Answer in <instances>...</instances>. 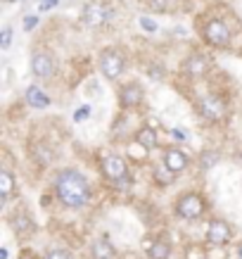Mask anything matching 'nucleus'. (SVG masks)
Wrapping results in <instances>:
<instances>
[{"label":"nucleus","mask_w":242,"mask_h":259,"mask_svg":"<svg viewBox=\"0 0 242 259\" xmlns=\"http://www.w3.org/2000/svg\"><path fill=\"white\" fill-rule=\"evenodd\" d=\"M10 43H12V26H5V29H3V38H0V48L8 50Z\"/></svg>","instance_id":"obj_21"},{"label":"nucleus","mask_w":242,"mask_h":259,"mask_svg":"<svg viewBox=\"0 0 242 259\" xmlns=\"http://www.w3.org/2000/svg\"><path fill=\"white\" fill-rule=\"evenodd\" d=\"M207 69H209V60H207V57L204 55H190L185 60V64H183V71H185L187 76H204V74H207Z\"/></svg>","instance_id":"obj_15"},{"label":"nucleus","mask_w":242,"mask_h":259,"mask_svg":"<svg viewBox=\"0 0 242 259\" xmlns=\"http://www.w3.org/2000/svg\"><path fill=\"white\" fill-rule=\"evenodd\" d=\"M126 69V57L121 50H117V48H107L105 53L100 55V71L105 74V79H119L121 74H124Z\"/></svg>","instance_id":"obj_7"},{"label":"nucleus","mask_w":242,"mask_h":259,"mask_svg":"<svg viewBox=\"0 0 242 259\" xmlns=\"http://www.w3.org/2000/svg\"><path fill=\"white\" fill-rule=\"evenodd\" d=\"M31 74L38 81H47L55 74V60L47 50H33L31 55Z\"/></svg>","instance_id":"obj_10"},{"label":"nucleus","mask_w":242,"mask_h":259,"mask_svg":"<svg viewBox=\"0 0 242 259\" xmlns=\"http://www.w3.org/2000/svg\"><path fill=\"white\" fill-rule=\"evenodd\" d=\"M207 212V202L202 200L200 193H183L176 200V214L185 221H197Z\"/></svg>","instance_id":"obj_3"},{"label":"nucleus","mask_w":242,"mask_h":259,"mask_svg":"<svg viewBox=\"0 0 242 259\" xmlns=\"http://www.w3.org/2000/svg\"><path fill=\"white\" fill-rule=\"evenodd\" d=\"M60 5V0H38V10L40 12H45V10H53Z\"/></svg>","instance_id":"obj_25"},{"label":"nucleus","mask_w":242,"mask_h":259,"mask_svg":"<svg viewBox=\"0 0 242 259\" xmlns=\"http://www.w3.org/2000/svg\"><path fill=\"white\" fill-rule=\"evenodd\" d=\"M197 112H200V117L207 119V121H221V119L226 117V102L221 100L219 95H204L200 98L197 102Z\"/></svg>","instance_id":"obj_8"},{"label":"nucleus","mask_w":242,"mask_h":259,"mask_svg":"<svg viewBox=\"0 0 242 259\" xmlns=\"http://www.w3.org/2000/svg\"><path fill=\"white\" fill-rule=\"evenodd\" d=\"M135 143H138L142 150H155L157 148V134L150 128V126H142L140 131L135 134Z\"/></svg>","instance_id":"obj_18"},{"label":"nucleus","mask_w":242,"mask_h":259,"mask_svg":"<svg viewBox=\"0 0 242 259\" xmlns=\"http://www.w3.org/2000/svg\"><path fill=\"white\" fill-rule=\"evenodd\" d=\"M152 176H155V181L159 183V186H169V183H173V179H176V174H173L171 169H166L164 164L155 166V171H152Z\"/></svg>","instance_id":"obj_19"},{"label":"nucleus","mask_w":242,"mask_h":259,"mask_svg":"<svg viewBox=\"0 0 242 259\" xmlns=\"http://www.w3.org/2000/svg\"><path fill=\"white\" fill-rule=\"evenodd\" d=\"M142 98H145V91L135 81L124 83V86L119 88V105H121V110H135V107H140Z\"/></svg>","instance_id":"obj_11"},{"label":"nucleus","mask_w":242,"mask_h":259,"mask_svg":"<svg viewBox=\"0 0 242 259\" xmlns=\"http://www.w3.org/2000/svg\"><path fill=\"white\" fill-rule=\"evenodd\" d=\"M88 114H90V107H78L76 112H74V121H83V119H88Z\"/></svg>","instance_id":"obj_24"},{"label":"nucleus","mask_w":242,"mask_h":259,"mask_svg":"<svg viewBox=\"0 0 242 259\" xmlns=\"http://www.w3.org/2000/svg\"><path fill=\"white\" fill-rule=\"evenodd\" d=\"M140 24H142V29H145V31H157V24H155V22H150L148 17H142Z\"/></svg>","instance_id":"obj_27"},{"label":"nucleus","mask_w":242,"mask_h":259,"mask_svg":"<svg viewBox=\"0 0 242 259\" xmlns=\"http://www.w3.org/2000/svg\"><path fill=\"white\" fill-rule=\"evenodd\" d=\"M8 226L19 240L31 238L33 233H36V221H33V217L26 212L24 207H17V209H12V212L8 214Z\"/></svg>","instance_id":"obj_5"},{"label":"nucleus","mask_w":242,"mask_h":259,"mask_svg":"<svg viewBox=\"0 0 242 259\" xmlns=\"http://www.w3.org/2000/svg\"><path fill=\"white\" fill-rule=\"evenodd\" d=\"M148 3V8H152L155 12H164L169 8V0H145Z\"/></svg>","instance_id":"obj_22"},{"label":"nucleus","mask_w":242,"mask_h":259,"mask_svg":"<svg viewBox=\"0 0 242 259\" xmlns=\"http://www.w3.org/2000/svg\"><path fill=\"white\" fill-rule=\"evenodd\" d=\"M43 259H74V257H71L69 250H64V247H57L55 245V247H50V250L45 252V257Z\"/></svg>","instance_id":"obj_20"},{"label":"nucleus","mask_w":242,"mask_h":259,"mask_svg":"<svg viewBox=\"0 0 242 259\" xmlns=\"http://www.w3.org/2000/svg\"><path fill=\"white\" fill-rule=\"evenodd\" d=\"M24 95H26V102H29L31 107H36V110H45L47 105H50V98H47V95L43 93V88H38V86H29Z\"/></svg>","instance_id":"obj_16"},{"label":"nucleus","mask_w":242,"mask_h":259,"mask_svg":"<svg viewBox=\"0 0 242 259\" xmlns=\"http://www.w3.org/2000/svg\"><path fill=\"white\" fill-rule=\"evenodd\" d=\"M145 254L148 259H171V243L164 238H152L145 245Z\"/></svg>","instance_id":"obj_13"},{"label":"nucleus","mask_w":242,"mask_h":259,"mask_svg":"<svg viewBox=\"0 0 242 259\" xmlns=\"http://www.w3.org/2000/svg\"><path fill=\"white\" fill-rule=\"evenodd\" d=\"M53 193L57 202L67 209H81L90 202V183L78 169H62L53 181Z\"/></svg>","instance_id":"obj_1"},{"label":"nucleus","mask_w":242,"mask_h":259,"mask_svg":"<svg viewBox=\"0 0 242 259\" xmlns=\"http://www.w3.org/2000/svg\"><path fill=\"white\" fill-rule=\"evenodd\" d=\"M36 24H38V17L29 15V17H26V19H24V29H26V31H31L33 26H36Z\"/></svg>","instance_id":"obj_26"},{"label":"nucleus","mask_w":242,"mask_h":259,"mask_svg":"<svg viewBox=\"0 0 242 259\" xmlns=\"http://www.w3.org/2000/svg\"><path fill=\"white\" fill-rule=\"evenodd\" d=\"M19 259H38L36 254H33L31 250H22V254H19Z\"/></svg>","instance_id":"obj_28"},{"label":"nucleus","mask_w":242,"mask_h":259,"mask_svg":"<svg viewBox=\"0 0 242 259\" xmlns=\"http://www.w3.org/2000/svg\"><path fill=\"white\" fill-rule=\"evenodd\" d=\"M237 259H242V245L237 247Z\"/></svg>","instance_id":"obj_30"},{"label":"nucleus","mask_w":242,"mask_h":259,"mask_svg":"<svg viewBox=\"0 0 242 259\" xmlns=\"http://www.w3.org/2000/svg\"><path fill=\"white\" fill-rule=\"evenodd\" d=\"M202 38L211 48H228L230 46V29L221 19H209L202 29Z\"/></svg>","instance_id":"obj_6"},{"label":"nucleus","mask_w":242,"mask_h":259,"mask_svg":"<svg viewBox=\"0 0 242 259\" xmlns=\"http://www.w3.org/2000/svg\"><path fill=\"white\" fill-rule=\"evenodd\" d=\"M112 17H114V10L110 5L100 3V0H93V3L83 5V10H81V22L86 26H90V29L105 26L107 22H112Z\"/></svg>","instance_id":"obj_4"},{"label":"nucleus","mask_w":242,"mask_h":259,"mask_svg":"<svg viewBox=\"0 0 242 259\" xmlns=\"http://www.w3.org/2000/svg\"><path fill=\"white\" fill-rule=\"evenodd\" d=\"M187 155L183 152V150H178V148H169V150H164V157H162V164L166 166V169H171L176 176L178 174H183L187 169Z\"/></svg>","instance_id":"obj_12"},{"label":"nucleus","mask_w":242,"mask_h":259,"mask_svg":"<svg viewBox=\"0 0 242 259\" xmlns=\"http://www.w3.org/2000/svg\"><path fill=\"white\" fill-rule=\"evenodd\" d=\"M216 159H219V155H216V152H211V155H209V152H204V155H202V164H200V166H202V169H209Z\"/></svg>","instance_id":"obj_23"},{"label":"nucleus","mask_w":242,"mask_h":259,"mask_svg":"<svg viewBox=\"0 0 242 259\" xmlns=\"http://www.w3.org/2000/svg\"><path fill=\"white\" fill-rule=\"evenodd\" d=\"M117 247L107 238H98L90 243V259H117Z\"/></svg>","instance_id":"obj_14"},{"label":"nucleus","mask_w":242,"mask_h":259,"mask_svg":"<svg viewBox=\"0 0 242 259\" xmlns=\"http://www.w3.org/2000/svg\"><path fill=\"white\" fill-rule=\"evenodd\" d=\"M102 174H105L119 190L131 188L133 176H131V171H128V164H126L124 157H119V155H107V157L102 159Z\"/></svg>","instance_id":"obj_2"},{"label":"nucleus","mask_w":242,"mask_h":259,"mask_svg":"<svg viewBox=\"0 0 242 259\" xmlns=\"http://www.w3.org/2000/svg\"><path fill=\"white\" fill-rule=\"evenodd\" d=\"M173 136H176L178 141H185V138H187V136L183 134V128H173Z\"/></svg>","instance_id":"obj_29"},{"label":"nucleus","mask_w":242,"mask_h":259,"mask_svg":"<svg viewBox=\"0 0 242 259\" xmlns=\"http://www.w3.org/2000/svg\"><path fill=\"white\" fill-rule=\"evenodd\" d=\"M12 193H15V179H12V174L8 169H3L0 171V200H3V204H8Z\"/></svg>","instance_id":"obj_17"},{"label":"nucleus","mask_w":242,"mask_h":259,"mask_svg":"<svg viewBox=\"0 0 242 259\" xmlns=\"http://www.w3.org/2000/svg\"><path fill=\"white\" fill-rule=\"evenodd\" d=\"M230 238H233V228L230 224L223 219H211L207 224V245L211 247H223V245L230 243Z\"/></svg>","instance_id":"obj_9"}]
</instances>
